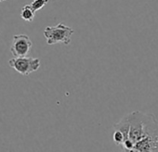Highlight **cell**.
<instances>
[{"instance_id":"7","label":"cell","mask_w":158,"mask_h":152,"mask_svg":"<svg viewBox=\"0 0 158 152\" xmlns=\"http://www.w3.org/2000/svg\"><path fill=\"white\" fill-rule=\"evenodd\" d=\"M49 0H33L32 3L30 4L31 8L36 12L37 10H40L41 9H43Z\"/></svg>"},{"instance_id":"8","label":"cell","mask_w":158,"mask_h":152,"mask_svg":"<svg viewBox=\"0 0 158 152\" xmlns=\"http://www.w3.org/2000/svg\"><path fill=\"white\" fill-rule=\"evenodd\" d=\"M113 140H114L115 145L122 146L124 144V142H125V137H124V135H123V134L121 132L114 130V134H113Z\"/></svg>"},{"instance_id":"3","label":"cell","mask_w":158,"mask_h":152,"mask_svg":"<svg viewBox=\"0 0 158 152\" xmlns=\"http://www.w3.org/2000/svg\"><path fill=\"white\" fill-rule=\"evenodd\" d=\"M9 65L17 72L28 76L32 72L36 71L40 68V59L32 57H20L13 58L9 60Z\"/></svg>"},{"instance_id":"4","label":"cell","mask_w":158,"mask_h":152,"mask_svg":"<svg viewBox=\"0 0 158 152\" xmlns=\"http://www.w3.org/2000/svg\"><path fill=\"white\" fill-rule=\"evenodd\" d=\"M33 46L31 38L26 34H15L12 38L10 52L15 58L26 57Z\"/></svg>"},{"instance_id":"9","label":"cell","mask_w":158,"mask_h":152,"mask_svg":"<svg viewBox=\"0 0 158 152\" xmlns=\"http://www.w3.org/2000/svg\"><path fill=\"white\" fill-rule=\"evenodd\" d=\"M2 1H6V0H0V2H2Z\"/></svg>"},{"instance_id":"6","label":"cell","mask_w":158,"mask_h":152,"mask_svg":"<svg viewBox=\"0 0 158 152\" xmlns=\"http://www.w3.org/2000/svg\"><path fill=\"white\" fill-rule=\"evenodd\" d=\"M35 17V11L30 5H24L21 10V18L28 22H32Z\"/></svg>"},{"instance_id":"1","label":"cell","mask_w":158,"mask_h":152,"mask_svg":"<svg viewBox=\"0 0 158 152\" xmlns=\"http://www.w3.org/2000/svg\"><path fill=\"white\" fill-rule=\"evenodd\" d=\"M125 152H158V122L154 115L145 113L141 133L122 145Z\"/></svg>"},{"instance_id":"5","label":"cell","mask_w":158,"mask_h":152,"mask_svg":"<svg viewBox=\"0 0 158 152\" xmlns=\"http://www.w3.org/2000/svg\"><path fill=\"white\" fill-rule=\"evenodd\" d=\"M119 131L123 134L125 137V141L128 138V134H129V121L127 118V114H126L119 122L114 125V131Z\"/></svg>"},{"instance_id":"2","label":"cell","mask_w":158,"mask_h":152,"mask_svg":"<svg viewBox=\"0 0 158 152\" xmlns=\"http://www.w3.org/2000/svg\"><path fill=\"white\" fill-rule=\"evenodd\" d=\"M73 32V29L60 22L56 26L46 27L44 30V36L47 39L48 45H55L59 43L70 45Z\"/></svg>"}]
</instances>
